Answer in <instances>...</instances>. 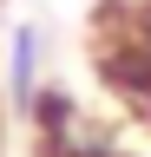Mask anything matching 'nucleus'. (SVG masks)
<instances>
[{
  "mask_svg": "<svg viewBox=\"0 0 151 157\" xmlns=\"http://www.w3.org/2000/svg\"><path fill=\"white\" fill-rule=\"evenodd\" d=\"M46 157H125V151H112V144H92V137H66V144H53Z\"/></svg>",
  "mask_w": 151,
  "mask_h": 157,
  "instance_id": "7ed1b4c3",
  "label": "nucleus"
},
{
  "mask_svg": "<svg viewBox=\"0 0 151 157\" xmlns=\"http://www.w3.org/2000/svg\"><path fill=\"white\" fill-rule=\"evenodd\" d=\"M112 39H125V46L145 59V72H151V0H145V7H131L118 26H112Z\"/></svg>",
  "mask_w": 151,
  "mask_h": 157,
  "instance_id": "f03ea898",
  "label": "nucleus"
},
{
  "mask_svg": "<svg viewBox=\"0 0 151 157\" xmlns=\"http://www.w3.org/2000/svg\"><path fill=\"white\" fill-rule=\"evenodd\" d=\"M40 26H13V59H7V92L33 105V92H40Z\"/></svg>",
  "mask_w": 151,
  "mask_h": 157,
  "instance_id": "f257e3e1",
  "label": "nucleus"
}]
</instances>
